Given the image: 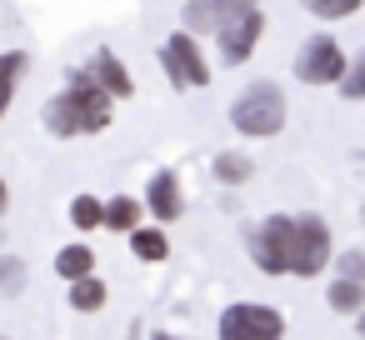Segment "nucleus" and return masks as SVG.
<instances>
[{"instance_id": "a878e982", "label": "nucleus", "mask_w": 365, "mask_h": 340, "mask_svg": "<svg viewBox=\"0 0 365 340\" xmlns=\"http://www.w3.org/2000/svg\"><path fill=\"white\" fill-rule=\"evenodd\" d=\"M150 340H180V335H165V330H155V335H150Z\"/></svg>"}, {"instance_id": "0eeeda50", "label": "nucleus", "mask_w": 365, "mask_h": 340, "mask_svg": "<svg viewBox=\"0 0 365 340\" xmlns=\"http://www.w3.org/2000/svg\"><path fill=\"white\" fill-rule=\"evenodd\" d=\"M335 260V250H330V225L320 220V215H295V260H290V275H320L325 265Z\"/></svg>"}, {"instance_id": "ddd939ff", "label": "nucleus", "mask_w": 365, "mask_h": 340, "mask_svg": "<svg viewBox=\"0 0 365 340\" xmlns=\"http://www.w3.org/2000/svg\"><path fill=\"white\" fill-rule=\"evenodd\" d=\"M56 275H66L71 285H76V280H91V275H96V250H91V245H66V250L56 255Z\"/></svg>"}, {"instance_id": "4be33fe9", "label": "nucleus", "mask_w": 365, "mask_h": 340, "mask_svg": "<svg viewBox=\"0 0 365 340\" xmlns=\"http://www.w3.org/2000/svg\"><path fill=\"white\" fill-rule=\"evenodd\" d=\"M335 270H340V280L365 285V250H345V255H335Z\"/></svg>"}, {"instance_id": "393cba45", "label": "nucleus", "mask_w": 365, "mask_h": 340, "mask_svg": "<svg viewBox=\"0 0 365 340\" xmlns=\"http://www.w3.org/2000/svg\"><path fill=\"white\" fill-rule=\"evenodd\" d=\"M355 330H360V340H365V315H355Z\"/></svg>"}, {"instance_id": "39448f33", "label": "nucleus", "mask_w": 365, "mask_h": 340, "mask_svg": "<svg viewBox=\"0 0 365 340\" xmlns=\"http://www.w3.org/2000/svg\"><path fill=\"white\" fill-rule=\"evenodd\" d=\"M220 340H285V315L275 305L235 300L220 310Z\"/></svg>"}, {"instance_id": "4468645a", "label": "nucleus", "mask_w": 365, "mask_h": 340, "mask_svg": "<svg viewBox=\"0 0 365 340\" xmlns=\"http://www.w3.org/2000/svg\"><path fill=\"white\" fill-rule=\"evenodd\" d=\"M325 305L335 310V315H365V285H355V280H330V290H325Z\"/></svg>"}, {"instance_id": "1a4fd4ad", "label": "nucleus", "mask_w": 365, "mask_h": 340, "mask_svg": "<svg viewBox=\"0 0 365 340\" xmlns=\"http://www.w3.org/2000/svg\"><path fill=\"white\" fill-rule=\"evenodd\" d=\"M145 215H155L160 225L180 220L185 215V195H180V175L175 170H155L150 185H145Z\"/></svg>"}, {"instance_id": "a211bd4d", "label": "nucleus", "mask_w": 365, "mask_h": 340, "mask_svg": "<svg viewBox=\"0 0 365 340\" xmlns=\"http://www.w3.org/2000/svg\"><path fill=\"white\" fill-rule=\"evenodd\" d=\"M180 31L185 36L215 31V0H185V6H180Z\"/></svg>"}, {"instance_id": "f257e3e1", "label": "nucleus", "mask_w": 365, "mask_h": 340, "mask_svg": "<svg viewBox=\"0 0 365 340\" xmlns=\"http://www.w3.org/2000/svg\"><path fill=\"white\" fill-rule=\"evenodd\" d=\"M41 120H46V130H51L56 140L96 135V130H106V125L115 120V101L101 91V81L91 76V66H81V71L66 76V91L46 101V115H41Z\"/></svg>"}, {"instance_id": "9b49d317", "label": "nucleus", "mask_w": 365, "mask_h": 340, "mask_svg": "<svg viewBox=\"0 0 365 340\" xmlns=\"http://www.w3.org/2000/svg\"><path fill=\"white\" fill-rule=\"evenodd\" d=\"M140 215H145V200H135V195H110L106 200V230L135 235L140 230Z\"/></svg>"}, {"instance_id": "423d86ee", "label": "nucleus", "mask_w": 365, "mask_h": 340, "mask_svg": "<svg viewBox=\"0 0 365 340\" xmlns=\"http://www.w3.org/2000/svg\"><path fill=\"white\" fill-rule=\"evenodd\" d=\"M345 71H350V56L340 51L335 36H310L295 56V81H305V86H340Z\"/></svg>"}, {"instance_id": "6e6552de", "label": "nucleus", "mask_w": 365, "mask_h": 340, "mask_svg": "<svg viewBox=\"0 0 365 340\" xmlns=\"http://www.w3.org/2000/svg\"><path fill=\"white\" fill-rule=\"evenodd\" d=\"M260 36H265V11H260V6H250V11H240V16H230V21L215 31L225 66H245V61L255 56Z\"/></svg>"}, {"instance_id": "f3484780", "label": "nucleus", "mask_w": 365, "mask_h": 340, "mask_svg": "<svg viewBox=\"0 0 365 340\" xmlns=\"http://www.w3.org/2000/svg\"><path fill=\"white\" fill-rule=\"evenodd\" d=\"M106 295H110V290H106V280H96V275H91V280H76V285H71V310L96 315V310L106 305Z\"/></svg>"}, {"instance_id": "2eb2a0df", "label": "nucleus", "mask_w": 365, "mask_h": 340, "mask_svg": "<svg viewBox=\"0 0 365 340\" xmlns=\"http://www.w3.org/2000/svg\"><path fill=\"white\" fill-rule=\"evenodd\" d=\"M26 66H31V56H26V51H0V115L11 110V96H16V86H21V76H26Z\"/></svg>"}, {"instance_id": "dca6fc26", "label": "nucleus", "mask_w": 365, "mask_h": 340, "mask_svg": "<svg viewBox=\"0 0 365 340\" xmlns=\"http://www.w3.org/2000/svg\"><path fill=\"white\" fill-rule=\"evenodd\" d=\"M250 170H255V165H250V155H240V150H220V155H215V180H220V185H245Z\"/></svg>"}, {"instance_id": "f8f14e48", "label": "nucleus", "mask_w": 365, "mask_h": 340, "mask_svg": "<svg viewBox=\"0 0 365 340\" xmlns=\"http://www.w3.org/2000/svg\"><path fill=\"white\" fill-rule=\"evenodd\" d=\"M130 255H135V260H145V265L170 260V240H165V230H160V225H140V230L130 235Z\"/></svg>"}, {"instance_id": "bb28decb", "label": "nucleus", "mask_w": 365, "mask_h": 340, "mask_svg": "<svg viewBox=\"0 0 365 340\" xmlns=\"http://www.w3.org/2000/svg\"><path fill=\"white\" fill-rule=\"evenodd\" d=\"M360 215H365V210H360Z\"/></svg>"}, {"instance_id": "6ab92c4d", "label": "nucleus", "mask_w": 365, "mask_h": 340, "mask_svg": "<svg viewBox=\"0 0 365 340\" xmlns=\"http://www.w3.org/2000/svg\"><path fill=\"white\" fill-rule=\"evenodd\" d=\"M71 225H76V230H96V225H106V200H96V195H76V200H71Z\"/></svg>"}, {"instance_id": "20e7f679", "label": "nucleus", "mask_w": 365, "mask_h": 340, "mask_svg": "<svg viewBox=\"0 0 365 340\" xmlns=\"http://www.w3.org/2000/svg\"><path fill=\"white\" fill-rule=\"evenodd\" d=\"M160 71H165V81H170L175 91H205V86H210V61L200 56L195 36H185V31H175V36L160 46Z\"/></svg>"}, {"instance_id": "f03ea898", "label": "nucleus", "mask_w": 365, "mask_h": 340, "mask_svg": "<svg viewBox=\"0 0 365 340\" xmlns=\"http://www.w3.org/2000/svg\"><path fill=\"white\" fill-rule=\"evenodd\" d=\"M285 91L275 86V81H255V86H245L235 101H230V125L240 130V135H250V140H270V135H280L285 130Z\"/></svg>"}, {"instance_id": "b1692460", "label": "nucleus", "mask_w": 365, "mask_h": 340, "mask_svg": "<svg viewBox=\"0 0 365 340\" xmlns=\"http://www.w3.org/2000/svg\"><path fill=\"white\" fill-rule=\"evenodd\" d=\"M6 205H11V185H6V175H0V215H6Z\"/></svg>"}, {"instance_id": "9d476101", "label": "nucleus", "mask_w": 365, "mask_h": 340, "mask_svg": "<svg viewBox=\"0 0 365 340\" xmlns=\"http://www.w3.org/2000/svg\"><path fill=\"white\" fill-rule=\"evenodd\" d=\"M91 76L101 81V91H106L110 101H130V96H135V81H130V71H125V61H120L115 51H96V56H91Z\"/></svg>"}, {"instance_id": "aec40b11", "label": "nucleus", "mask_w": 365, "mask_h": 340, "mask_svg": "<svg viewBox=\"0 0 365 340\" xmlns=\"http://www.w3.org/2000/svg\"><path fill=\"white\" fill-rule=\"evenodd\" d=\"M300 6H305L310 16H320V21H350L365 0H300Z\"/></svg>"}, {"instance_id": "5701e85b", "label": "nucleus", "mask_w": 365, "mask_h": 340, "mask_svg": "<svg viewBox=\"0 0 365 340\" xmlns=\"http://www.w3.org/2000/svg\"><path fill=\"white\" fill-rule=\"evenodd\" d=\"M0 290H6V295L21 290V260L16 255H0Z\"/></svg>"}, {"instance_id": "7ed1b4c3", "label": "nucleus", "mask_w": 365, "mask_h": 340, "mask_svg": "<svg viewBox=\"0 0 365 340\" xmlns=\"http://www.w3.org/2000/svg\"><path fill=\"white\" fill-rule=\"evenodd\" d=\"M250 260L260 275H290L295 260V215H265L250 230Z\"/></svg>"}, {"instance_id": "412c9836", "label": "nucleus", "mask_w": 365, "mask_h": 340, "mask_svg": "<svg viewBox=\"0 0 365 340\" xmlns=\"http://www.w3.org/2000/svg\"><path fill=\"white\" fill-rule=\"evenodd\" d=\"M340 96H345V101H365V51L350 56V71H345V81H340Z\"/></svg>"}]
</instances>
